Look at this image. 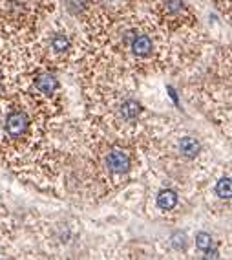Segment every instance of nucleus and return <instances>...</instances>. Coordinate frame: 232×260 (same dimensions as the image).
<instances>
[{"label":"nucleus","instance_id":"f257e3e1","mask_svg":"<svg viewBox=\"0 0 232 260\" xmlns=\"http://www.w3.org/2000/svg\"><path fill=\"white\" fill-rule=\"evenodd\" d=\"M29 121L26 117V114L22 112H13L8 116V121H6V130H8V134L11 138H22L26 134V130H28Z\"/></svg>","mask_w":232,"mask_h":260},{"label":"nucleus","instance_id":"f03ea898","mask_svg":"<svg viewBox=\"0 0 232 260\" xmlns=\"http://www.w3.org/2000/svg\"><path fill=\"white\" fill-rule=\"evenodd\" d=\"M106 165H108V169L112 170V172L115 174H123L126 172L128 169H130V158H128L126 152H123V150H112L108 156V159H106Z\"/></svg>","mask_w":232,"mask_h":260},{"label":"nucleus","instance_id":"7ed1b4c3","mask_svg":"<svg viewBox=\"0 0 232 260\" xmlns=\"http://www.w3.org/2000/svg\"><path fill=\"white\" fill-rule=\"evenodd\" d=\"M157 205H159V209H163V211H170V209H174L175 205H177V194L174 193V191H161L159 193V196H157Z\"/></svg>","mask_w":232,"mask_h":260},{"label":"nucleus","instance_id":"20e7f679","mask_svg":"<svg viewBox=\"0 0 232 260\" xmlns=\"http://www.w3.org/2000/svg\"><path fill=\"white\" fill-rule=\"evenodd\" d=\"M35 84H37V90L42 92V94H53V92H57V88H59L57 79L53 77V75H48V73L40 75Z\"/></svg>","mask_w":232,"mask_h":260},{"label":"nucleus","instance_id":"39448f33","mask_svg":"<svg viewBox=\"0 0 232 260\" xmlns=\"http://www.w3.org/2000/svg\"><path fill=\"white\" fill-rule=\"evenodd\" d=\"M132 50L135 55L143 57V55H148L152 52V40L148 39L147 35H139L132 40Z\"/></svg>","mask_w":232,"mask_h":260},{"label":"nucleus","instance_id":"423d86ee","mask_svg":"<svg viewBox=\"0 0 232 260\" xmlns=\"http://www.w3.org/2000/svg\"><path fill=\"white\" fill-rule=\"evenodd\" d=\"M179 150L187 158H194L199 152V143L194 138H183V140L179 141Z\"/></svg>","mask_w":232,"mask_h":260},{"label":"nucleus","instance_id":"0eeeda50","mask_svg":"<svg viewBox=\"0 0 232 260\" xmlns=\"http://www.w3.org/2000/svg\"><path fill=\"white\" fill-rule=\"evenodd\" d=\"M121 114H123L124 119H135V117L141 114V106H139L137 101L128 99V101L123 105V108H121Z\"/></svg>","mask_w":232,"mask_h":260},{"label":"nucleus","instance_id":"6e6552de","mask_svg":"<svg viewBox=\"0 0 232 260\" xmlns=\"http://www.w3.org/2000/svg\"><path fill=\"white\" fill-rule=\"evenodd\" d=\"M52 48L55 50L57 53H64L68 48H70V40H68L66 35L59 33L52 39Z\"/></svg>","mask_w":232,"mask_h":260},{"label":"nucleus","instance_id":"1a4fd4ad","mask_svg":"<svg viewBox=\"0 0 232 260\" xmlns=\"http://www.w3.org/2000/svg\"><path fill=\"white\" fill-rule=\"evenodd\" d=\"M196 246H198L201 251H209L210 246H212V238H210V235H207V233H199V235L196 236Z\"/></svg>","mask_w":232,"mask_h":260},{"label":"nucleus","instance_id":"9d476101","mask_svg":"<svg viewBox=\"0 0 232 260\" xmlns=\"http://www.w3.org/2000/svg\"><path fill=\"white\" fill-rule=\"evenodd\" d=\"M216 191H218L219 198H230V180L228 178H221L218 182V187H216Z\"/></svg>","mask_w":232,"mask_h":260},{"label":"nucleus","instance_id":"9b49d317","mask_svg":"<svg viewBox=\"0 0 232 260\" xmlns=\"http://www.w3.org/2000/svg\"><path fill=\"white\" fill-rule=\"evenodd\" d=\"M172 246H174V249H177V251L185 249V246H187L185 233H175V235L172 236Z\"/></svg>","mask_w":232,"mask_h":260},{"label":"nucleus","instance_id":"f8f14e48","mask_svg":"<svg viewBox=\"0 0 232 260\" xmlns=\"http://www.w3.org/2000/svg\"><path fill=\"white\" fill-rule=\"evenodd\" d=\"M183 10V2L181 0H168V11L170 13H181Z\"/></svg>","mask_w":232,"mask_h":260}]
</instances>
